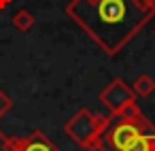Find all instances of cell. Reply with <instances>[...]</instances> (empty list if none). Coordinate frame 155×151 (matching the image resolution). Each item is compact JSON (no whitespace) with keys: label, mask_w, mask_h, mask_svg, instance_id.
I'll return each mask as SVG.
<instances>
[{"label":"cell","mask_w":155,"mask_h":151,"mask_svg":"<svg viewBox=\"0 0 155 151\" xmlns=\"http://www.w3.org/2000/svg\"><path fill=\"white\" fill-rule=\"evenodd\" d=\"M66 13L106 55H117L155 17V0H70Z\"/></svg>","instance_id":"1"},{"label":"cell","mask_w":155,"mask_h":151,"mask_svg":"<svg viewBox=\"0 0 155 151\" xmlns=\"http://www.w3.org/2000/svg\"><path fill=\"white\" fill-rule=\"evenodd\" d=\"M110 123H113V113L96 115L89 109H81L72 115V119H68V123L64 126V132L87 151H100L102 136Z\"/></svg>","instance_id":"2"},{"label":"cell","mask_w":155,"mask_h":151,"mask_svg":"<svg viewBox=\"0 0 155 151\" xmlns=\"http://www.w3.org/2000/svg\"><path fill=\"white\" fill-rule=\"evenodd\" d=\"M151 130H155V126L142 113L134 119H121V117L113 115V123L108 126V130L102 136L100 151H125L138 136H142Z\"/></svg>","instance_id":"3"},{"label":"cell","mask_w":155,"mask_h":151,"mask_svg":"<svg viewBox=\"0 0 155 151\" xmlns=\"http://www.w3.org/2000/svg\"><path fill=\"white\" fill-rule=\"evenodd\" d=\"M132 100H136V94L132 92L130 85H125L123 79H115L110 85H106V87L100 92V102H102L113 115H115L123 104H127V102H132Z\"/></svg>","instance_id":"4"},{"label":"cell","mask_w":155,"mask_h":151,"mask_svg":"<svg viewBox=\"0 0 155 151\" xmlns=\"http://www.w3.org/2000/svg\"><path fill=\"white\" fill-rule=\"evenodd\" d=\"M9 151H60L43 132H34L21 138H7Z\"/></svg>","instance_id":"5"},{"label":"cell","mask_w":155,"mask_h":151,"mask_svg":"<svg viewBox=\"0 0 155 151\" xmlns=\"http://www.w3.org/2000/svg\"><path fill=\"white\" fill-rule=\"evenodd\" d=\"M132 92H134L136 96H142V98L151 96V94L155 92V79L149 77V75H140V77H136L134 83H132Z\"/></svg>","instance_id":"6"},{"label":"cell","mask_w":155,"mask_h":151,"mask_svg":"<svg viewBox=\"0 0 155 151\" xmlns=\"http://www.w3.org/2000/svg\"><path fill=\"white\" fill-rule=\"evenodd\" d=\"M34 15L28 11V9H19L15 15H13V26L19 30V32H30L32 26H34Z\"/></svg>","instance_id":"7"},{"label":"cell","mask_w":155,"mask_h":151,"mask_svg":"<svg viewBox=\"0 0 155 151\" xmlns=\"http://www.w3.org/2000/svg\"><path fill=\"white\" fill-rule=\"evenodd\" d=\"M9 109H11V98H9L2 89H0V117H2Z\"/></svg>","instance_id":"8"},{"label":"cell","mask_w":155,"mask_h":151,"mask_svg":"<svg viewBox=\"0 0 155 151\" xmlns=\"http://www.w3.org/2000/svg\"><path fill=\"white\" fill-rule=\"evenodd\" d=\"M0 151H9V147H7V136L0 132Z\"/></svg>","instance_id":"9"},{"label":"cell","mask_w":155,"mask_h":151,"mask_svg":"<svg viewBox=\"0 0 155 151\" xmlns=\"http://www.w3.org/2000/svg\"><path fill=\"white\" fill-rule=\"evenodd\" d=\"M9 2H11V0H0V9H5V7H7Z\"/></svg>","instance_id":"10"},{"label":"cell","mask_w":155,"mask_h":151,"mask_svg":"<svg viewBox=\"0 0 155 151\" xmlns=\"http://www.w3.org/2000/svg\"><path fill=\"white\" fill-rule=\"evenodd\" d=\"M149 151H155V143H153V147H151V149H149Z\"/></svg>","instance_id":"11"}]
</instances>
